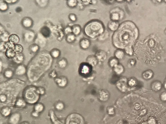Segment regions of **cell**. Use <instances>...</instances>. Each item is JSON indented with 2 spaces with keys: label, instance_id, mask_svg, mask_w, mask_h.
<instances>
[{
  "label": "cell",
  "instance_id": "cell-1",
  "mask_svg": "<svg viewBox=\"0 0 166 124\" xmlns=\"http://www.w3.org/2000/svg\"><path fill=\"white\" fill-rule=\"evenodd\" d=\"M118 31L116 32L119 33V34L115 32V35L121 36V38L119 39L120 40L119 41L124 42L125 49L129 47H132L138 38V29L134 23L130 21H129L128 26H127V28L125 30V31L123 32Z\"/></svg>",
  "mask_w": 166,
  "mask_h": 124
},
{
  "label": "cell",
  "instance_id": "cell-2",
  "mask_svg": "<svg viewBox=\"0 0 166 124\" xmlns=\"http://www.w3.org/2000/svg\"><path fill=\"white\" fill-rule=\"evenodd\" d=\"M103 26L98 21H92L85 26L84 32L89 37L94 38L102 34L104 32Z\"/></svg>",
  "mask_w": 166,
  "mask_h": 124
},
{
  "label": "cell",
  "instance_id": "cell-3",
  "mask_svg": "<svg viewBox=\"0 0 166 124\" xmlns=\"http://www.w3.org/2000/svg\"><path fill=\"white\" fill-rule=\"evenodd\" d=\"M66 124H85L83 118L81 115L77 113H73L68 116Z\"/></svg>",
  "mask_w": 166,
  "mask_h": 124
},
{
  "label": "cell",
  "instance_id": "cell-4",
  "mask_svg": "<svg viewBox=\"0 0 166 124\" xmlns=\"http://www.w3.org/2000/svg\"><path fill=\"white\" fill-rule=\"evenodd\" d=\"M38 92L36 91V89L34 88L28 89L26 92L25 98L27 101L30 103H34L37 101L39 98L38 94Z\"/></svg>",
  "mask_w": 166,
  "mask_h": 124
},
{
  "label": "cell",
  "instance_id": "cell-5",
  "mask_svg": "<svg viewBox=\"0 0 166 124\" xmlns=\"http://www.w3.org/2000/svg\"><path fill=\"white\" fill-rule=\"evenodd\" d=\"M107 54L103 50H99L96 54V58L99 60H105L107 58Z\"/></svg>",
  "mask_w": 166,
  "mask_h": 124
},
{
  "label": "cell",
  "instance_id": "cell-6",
  "mask_svg": "<svg viewBox=\"0 0 166 124\" xmlns=\"http://www.w3.org/2000/svg\"><path fill=\"white\" fill-rule=\"evenodd\" d=\"M80 46L82 49H86L89 47L90 45V42L86 38H84L80 41Z\"/></svg>",
  "mask_w": 166,
  "mask_h": 124
},
{
  "label": "cell",
  "instance_id": "cell-7",
  "mask_svg": "<svg viewBox=\"0 0 166 124\" xmlns=\"http://www.w3.org/2000/svg\"><path fill=\"white\" fill-rule=\"evenodd\" d=\"M119 26V23L116 21H113L110 22L108 25L109 29L112 31H115L118 30Z\"/></svg>",
  "mask_w": 166,
  "mask_h": 124
},
{
  "label": "cell",
  "instance_id": "cell-8",
  "mask_svg": "<svg viewBox=\"0 0 166 124\" xmlns=\"http://www.w3.org/2000/svg\"><path fill=\"white\" fill-rule=\"evenodd\" d=\"M153 72L151 70H147L143 73L142 77L144 79H148L153 77Z\"/></svg>",
  "mask_w": 166,
  "mask_h": 124
},
{
  "label": "cell",
  "instance_id": "cell-9",
  "mask_svg": "<svg viewBox=\"0 0 166 124\" xmlns=\"http://www.w3.org/2000/svg\"><path fill=\"white\" fill-rule=\"evenodd\" d=\"M152 89L155 91H159L161 89L162 84L158 82H154L151 85Z\"/></svg>",
  "mask_w": 166,
  "mask_h": 124
},
{
  "label": "cell",
  "instance_id": "cell-10",
  "mask_svg": "<svg viewBox=\"0 0 166 124\" xmlns=\"http://www.w3.org/2000/svg\"><path fill=\"white\" fill-rule=\"evenodd\" d=\"M20 116L18 113H15L12 116L10 119V122L13 124H16L19 122Z\"/></svg>",
  "mask_w": 166,
  "mask_h": 124
},
{
  "label": "cell",
  "instance_id": "cell-11",
  "mask_svg": "<svg viewBox=\"0 0 166 124\" xmlns=\"http://www.w3.org/2000/svg\"><path fill=\"white\" fill-rule=\"evenodd\" d=\"M97 58L94 56H90L87 59V61L89 64L92 66L95 65L97 63Z\"/></svg>",
  "mask_w": 166,
  "mask_h": 124
},
{
  "label": "cell",
  "instance_id": "cell-12",
  "mask_svg": "<svg viewBox=\"0 0 166 124\" xmlns=\"http://www.w3.org/2000/svg\"><path fill=\"white\" fill-rule=\"evenodd\" d=\"M9 41L12 44H17L19 41V38L17 36L15 35H12L10 37Z\"/></svg>",
  "mask_w": 166,
  "mask_h": 124
},
{
  "label": "cell",
  "instance_id": "cell-13",
  "mask_svg": "<svg viewBox=\"0 0 166 124\" xmlns=\"http://www.w3.org/2000/svg\"><path fill=\"white\" fill-rule=\"evenodd\" d=\"M114 70L117 74H120L123 72L124 68L121 65H118L114 67Z\"/></svg>",
  "mask_w": 166,
  "mask_h": 124
},
{
  "label": "cell",
  "instance_id": "cell-14",
  "mask_svg": "<svg viewBox=\"0 0 166 124\" xmlns=\"http://www.w3.org/2000/svg\"><path fill=\"white\" fill-rule=\"evenodd\" d=\"M124 53L122 50H117L115 53V57L118 59H121L124 57Z\"/></svg>",
  "mask_w": 166,
  "mask_h": 124
},
{
  "label": "cell",
  "instance_id": "cell-15",
  "mask_svg": "<svg viewBox=\"0 0 166 124\" xmlns=\"http://www.w3.org/2000/svg\"><path fill=\"white\" fill-rule=\"evenodd\" d=\"M15 51H14L12 49H9L7 50L6 54L7 57L9 58H12L15 55Z\"/></svg>",
  "mask_w": 166,
  "mask_h": 124
},
{
  "label": "cell",
  "instance_id": "cell-16",
  "mask_svg": "<svg viewBox=\"0 0 166 124\" xmlns=\"http://www.w3.org/2000/svg\"><path fill=\"white\" fill-rule=\"evenodd\" d=\"M25 71V69L24 67L23 66H20L18 68L16 72L18 75H20L24 74Z\"/></svg>",
  "mask_w": 166,
  "mask_h": 124
},
{
  "label": "cell",
  "instance_id": "cell-17",
  "mask_svg": "<svg viewBox=\"0 0 166 124\" xmlns=\"http://www.w3.org/2000/svg\"><path fill=\"white\" fill-rule=\"evenodd\" d=\"M111 19L113 21H117L119 20L120 16L118 13H114L111 15Z\"/></svg>",
  "mask_w": 166,
  "mask_h": 124
},
{
  "label": "cell",
  "instance_id": "cell-18",
  "mask_svg": "<svg viewBox=\"0 0 166 124\" xmlns=\"http://www.w3.org/2000/svg\"><path fill=\"white\" fill-rule=\"evenodd\" d=\"M108 95L107 93L105 91H102L100 94L101 100L102 101H106L108 98Z\"/></svg>",
  "mask_w": 166,
  "mask_h": 124
},
{
  "label": "cell",
  "instance_id": "cell-19",
  "mask_svg": "<svg viewBox=\"0 0 166 124\" xmlns=\"http://www.w3.org/2000/svg\"><path fill=\"white\" fill-rule=\"evenodd\" d=\"M81 31V29L79 26H76L73 29V32L75 35L79 34Z\"/></svg>",
  "mask_w": 166,
  "mask_h": 124
},
{
  "label": "cell",
  "instance_id": "cell-20",
  "mask_svg": "<svg viewBox=\"0 0 166 124\" xmlns=\"http://www.w3.org/2000/svg\"><path fill=\"white\" fill-rule=\"evenodd\" d=\"M118 60L115 59H113L110 60L109 64L110 66L114 67L118 65Z\"/></svg>",
  "mask_w": 166,
  "mask_h": 124
},
{
  "label": "cell",
  "instance_id": "cell-21",
  "mask_svg": "<svg viewBox=\"0 0 166 124\" xmlns=\"http://www.w3.org/2000/svg\"><path fill=\"white\" fill-rule=\"evenodd\" d=\"M58 83L59 84V86L63 87L65 86L67 83V81L65 79H58L56 80Z\"/></svg>",
  "mask_w": 166,
  "mask_h": 124
},
{
  "label": "cell",
  "instance_id": "cell-22",
  "mask_svg": "<svg viewBox=\"0 0 166 124\" xmlns=\"http://www.w3.org/2000/svg\"><path fill=\"white\" fill-rule=\"evenodd\" d=\"M23 50V48L21 45H16L15 48V52L16 53H21Z\"/></svg>",
  "mask_w": 166,
  "mask_h": 124
},
{
  "label": "cell",
  "instance_id": "cell-23",
  "mask_svg": "<svg viewBox=\"0 0 166 124\" xmlns=\"http://www.w3.org/2000/svg\"><path fill=\"white\" fill-rule=\"evenodd\" d=\"M35 110L37 112H41L43 109V106L42 104H38L36 106L35 108Z\"/></svg>",
  "mask_w": 166,
  "mask_h": 124
},
{
  "label": "cell",
  "instance_id": "cell-24",
  "mask_svg": "<svg viewBox=\"0 0 166 124\" xmlns=\"http://www.w3.org/2000/svg\"><path fill=\"white\" fill-rule=\"evenodd\" d=\"M10 113H11V110L8 108H4L2 110V114L5 116H7L9 115Z\"/></svg>",
  "mask_w": 166,
  "mask_h": 124
},
{
  "label": "cell",
  "instance_id": "cell-25",
  "mask_svg": "<svg viewBox=\"0 0 166 124\" xmlns=\"http://www.w3.org/2000/svg\"><path fill=\"white\" fill-rule=\"evenodd\" d=\"M89 71V68L86 65L84 66L82 68V72L83 74H87Z\"/></svg>",
  "mask_w": 166,
  "mask_h": 124
},
{
  "label": "cell",
  "instance_id": "cell-26",
  "mask_svg": "<svg viewBox=\"0 0 166 124\" xmlns=\"http://www.w3.org/2000/svg\"><path fill=\"white\" fill-rule=\"evenodd\" d=\"M125 50L127 54L132 55L133 54V50L132 48V47H129L125 49Z\"/></svg>",
  "mask_w": 166,
  "mask_h": 124
},
{
  "label": "cell",
  "instance_id": "cell-27",
  "mask_svg": "<svg viewBox=\"0 0 166 124\" xmlns=\"http://www.w3.org/2000/svg\"><path fill=\"white\" fill-rule=\"evenodd\" d=\"M77 3V2L76 0H70L68 1V5L71 7H74L76 6Z\"/></svg>",
  "mask_w": 166,
  "mask_h": 124
},
{
  "label": "cell",
  "instance_id": "cell-28",
  "mask_svg": "<svg viewBox=\"0 0 166 124\" xmlns=\"http://www.w3.org/2000/svg\"><path fill=\"white\" fill-rule=\"evenodd\" d=\"M67 40L68 41L72 42L74 41L75 39V36L73 35H70L67 37Z\"/></svg>",
  "mask_w": 166,
  "mask_h": 124
},
{
  "label": "cell",
  "instance_id": "cell-29",
  "mask_svg": "<svg viewBox=\"0 0 166 124\" xmlns=\"http://www.w3.org/2000/svg\"><path fill=\"white\" fill-rule=\"evenodd\" d=\"M160 98L162 101H166V92H163L161 94Z\"/></svg>",
  "mask_w": 166,
  "mask_h": 124
},
{
  "label": "cell",
  "instance_id": "cell-30",
  "mask_svg": "<svg viewBox=\"0 0 166 124\" xmlns=\"http://www.w3.org/2000/svg\"><path fill=\"white\" fill-rule=\"evenodd\" d=\"M64 107V105L62 103H58L56 106V108L59 110H61Z\"/></svg>",
  "mask_w": 166,
  "mask_h": 124
},
{
  "label": "cell",
  "instance_id": "cell-31",
  "mask_svg": "<svg viewBox=\"0 0 166 124\" xmlns=\"http://www.w3.org/2000/svg\"><path fill=\"white\" fill-rule=\"evenodd\" d=\"M5 75L8 78H10L12 76V71H6L5 73Z\"/></svg>",
  "mask_w": 166,
  "mask_h": 124
},
{
  "label": "cell",
  "instance_id": "cell-32",
  "mask_svg": "<svg viewBox=\"0 0 166 124\" xmlns=\"http://www.w3.org/2000/svg\"><path fill=\"white\" fill-rule=\"evenodd\" d=\"M129 84L130 86H134L136 84V82L134 79H131L129 82Z\"/></svg>",
  "mask_w": 166,
  "mask_h": 124
},
{
  "label": "cell",
  "instance_id": "cell-33",
  "mask_svg": "<svg viewBox=\"0 0 166 124\" xmlns=\"http://www.w3.org/2000/svg\"><path fill=\"white\" fill-rule=\"evenodd\" d=\"M59 64L60 66L62 67H65L66 66V61L64 60H62L61 61H60V62H59Z\"/></svg>",
  "mask_w": 166,
  "mask_h": 124
},
{
  "label": "cell",
  "instance_id": "cell-34",
  "mask_svg": "<svg viewBox=\"0 0 166 124\" xmlns=\"http://www.w3.org/2000/svg\"><path fill=\"white\" fill-rule=\"evenodd\" d=\"M24 102L22 100H19L17 102V105L18 106H22L23 105V104H24Z\"/></svg>",
  "mask_w": 166,
  "mask_h": 124
},
{
  "label": "cell",
  "instance_id": "cell-35",
  "mask_svg": "<svg viewBox=\"0 0 166 124\" xmlns=\"http://www.w3.org/2000/svg\"><path fill=\"white\" fill-rule=\"evenodd\" d=\"M0 100L4 102L6 100V97L4 95H1L0 96Z\"/></svg>",
  "mask_w": 166,
  "mask_h": 124
},
{
  "label": "cell",
  "instance_id": "cell-36",
  "mask_svg": "<svg viewBox=\"0 0 166 124\" xmlns=\"http://www.w3.org/2000/svg\"><path fill=\"white\" fill-rule=\"evenodd\" d=\"M70 18L72 20L75 21L76 20V17L74 15H71L70 16Z\"/></svg>",
  "mask_w": 166,
  "mask_h": 124
},
{
  "label": "cell",
  "instance_id": "cell-37",
  "mask_svg": "<svg viewBox=\"0 0 166 124\" xmlns=\"http://www.w3.org/2000/svg\"><path fill=\"white\" fill-rule=\"evenodd\" d=\"M26 21H25L24 24H25V26H30L31 22L29 20H26Z\"/></svg>",
  "mask_w": 166,
  "mask_h": 124
},
{
  "label": "cell",
  "instance_id": "cell-38",
  "mask_svg": "<svg viewBox=\"0 0 166 124\" xmlns=\"http://www.w3.org/2000/svg\"><path fill=\"white\" fill-rule=\"evenodd\" d=\"M1 9H2V10H4V9H6V8H7V6L5 4H3L2 5H1L0 6Z\"/></svg>",
  "mask_w": 166,
  "mask_h": 124
},
{
  "label": "cell",
  "instance_id": "cell-39",
  "mask_svg": "<svg viewBox=\"0 0 166 124\" xmlns=\"http://www.w3.org/2000/svg\"><path fill=\"white\" fill-rule=\"evenodd\" d=\"M53 55L54 57H58V55H59V53L57 51H55L53 53Z\"/></svg>",
  "mask_w": 166,
  "mask_h": 124
},
{
  "label": "cell",
  "instance_id": "cell-40",
  "mask_svg": "<svg viewBox=\"0 0 166 124\" xmlns=\"http://www.w3.org/2000/svg\"><path fill=\"white\" fill-rule=\"evenodd\" d=\"M113 109V108H112V109H110L109 111V113L110 114H113L114 111Z\"/></svg>",
  "mask_w": 166,
  "mask_h": 124
},
{
  "label": "cell",
  "instance_id": "cell-41",
  "mask_svg": "<svg viewBox=\"0 0 166 124\" xmlns=\"http://www.w3.org/2000/svg\"><path fill=\"white\" fill-rule=\"evenodd\" d=\"M33 115L35 116H38L37 112H35L33 113Z\"/></svg>",
  "mask_w": 166,
  "mask_h": 124
},
{
  "label": "cell",
  "instance_id": "cell-42",
  "mask_svg": "<svg viewBox=\"0 0 166 124\" xmlns=\"http://www.w3.org/2000/svg\"><path fill=\"white\" fill-rule=\"evenodd\" d=\"M164 88L166 89V82L165 83V84H164Z\"/></svg>",
  "mask_w": 166,
  "mask_h": 124
},
{
  "label": "cell",
  "instance_id": "cell-43",
  "mask_svg": "<svg viewBox=\"0 0 166 124\" xmlns=\"http://www.w3.org/2000/svg\"><path fill=\"white\" fill-rule=\"evenodd\" d=\"M165 32H166V30H165Z\"/></svg>",
  "mask_w": 166,
  "mask_h": 124
},
{
  "label": "cell",
  "instance_id": "cell-44",
  "mask_svg": "<svg viewBox=\"0 0 166 124\" xmlns=\"http://www.w3.org/2000/svg\"><path fill=\"white\" fill-rule=\"evenodd\" d=\"M165 1L166 2V0H165Z\"/></svg>",
  "mask_w": 166,
  "mask_h": 124
},
{
  "label": "cell",
  "instance_id": "cell-45",
  "mask_svg": "<svg viewBox=\"0 0 166 124\" xmlns=\"http://www.w3.org/2000/svg\"></svg>",
  "mask_w": 166,
  "mask_h": 124
}]
</instances>
